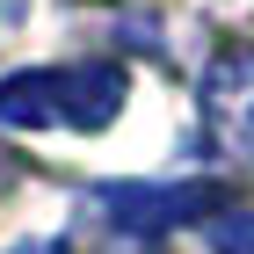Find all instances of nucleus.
<instances>
[{"label":"nucleus","mask_w":254,"mask_h":254,"mask_svg":"<svg viewBox=\"0 0 254 254\" xmlns=\"http://www.w3.org/2000/svg\"><path fill=\"white\" fill-rule=\"evenodd\" d=\"M203 138L240 175H254V44H218L203 65Z\"/></svg>","instance_id":"nucleus-3"},{"label":"nucleus","mask_w":254,"mask_h":254,"mask_svg":"<svg viewBox=\"0 0 254 254\" xmlns=\"http://www.w3.org/2000/svg\"><path fill=\"white\" fill-rule=\"evenodd\" d=\"M131 102V73L117 59H87V65H37V73L0 80V124L15 131H109L117 109Z\"/></svg>","instance_id":"nucleus-1"},{"label":"nucleus","mask_w":254,"mask_h":254,"mask_svg":"<svg viewBox=\"0 0 254 254\" xmlns=\"http://www.w3.org/2000/svg\"><path fill=\"white\" fill-rule=\"evenodd\" d=\"M225 211V182H109L87 196V225L109 240H160L175 225H211Z\"/></svg>","instance_id":"nucleus-2"},{"label":"nucleus","mask_w":254,"mask_h":254,"mask_svg":"<svg viewBox=\"0 0 254 254\" xmlns=\"http://www.w3.org/2000/svg\"><path fill=\"white\" fill-rule=\"evenodd\" d=\"M15 254H65L59 240H29V247H15Z\"/></svg>","instance_id":"nucleus-5"},{"label":"nucleus","mask_w":254,"mask_h":254,"mask_svg":"<svg viewBox=\"0 0 254 254\" xmlns=\"http://www.w3.org/2000/svg\"><path fill=\"white\" fill-rule=\"evenodd\" d=\"M203 233H211L218 254H254V218H247V211H218Z\"/></svg>","instance_id":"nucleus-4"}]
</instances>
